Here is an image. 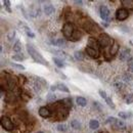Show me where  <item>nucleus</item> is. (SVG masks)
<instances>
[{
  "label": "nucleus",
  "mask_w": 133,
  "mask_h": 133,
  "mask_svg": "<svg viewBox=\"0 0 133 133\" xmlns=\"http://www.w3.org/2000/svg\"><path fill=\"white\" fill-rule=\"evenodd\" d=\"M75 33V29H74V26L71 24V23H66L63 27V35L64 37L71 40V38L73 37V35Z\"/></svg>",
  "instance_id": "nucleus-3"
},
{
  "label": "nucleus",
  "mask_w": 133,
  "mask_h": 133,
  "mask_svg": "<svg viewBox=\"0 0 133 133\" xmlns=\"http://www.w3.org/2000/svg\"><path fill=\"white\" fill-rule=\"evenodd\" d=\"M121 3L123 4L124 8H126V9H132L133 8V0H122Z\"/></svg>",
  "instance_id": "nucleus-20"
},
{
  "label": "nucleus",
  "mask_w": 133,
  "mask_h": 133,
  "mask_svg": "<svg viewBox=\"0 0 133 133\" xmlns=\"http://www.w3.org/2000/svg\"><path fill=\"white\" fill-rule=\"evenodd\" d=\"M98 43H99L100 47L101 48H105V47H108L109 45H111V44H113L114 43V40L110 37V35L107 33H101L98 36Z\"/></svg>",
  "instance_id": "nucleus-2"
},
{
  "label": "nucleus",
  "mask_w": 133,
  "mask_h": 133,
  "mask_svg": "<svg viewBox=\"0 0 133 133\" xmlns=\"http://www.w3.org/2000/svg\"><path fill=\"white\" fill-rule=\"evenodd\" d=\"M0 123H1L2 128H4V129L7 130V131H11V130H14V128H15V125H14L12 121H11L8 117H2Z\"/></svg>",
  "instance_id": "nucleus-4"
},
{
  "label": "nucleus",
  "mask_w": 133,
  "mask_h": 133,
  "mask_svg": "<svg viewBox=\"0 0 133 133\" xmlns=\"http://www.w3.org/2000/svg\"><path fill=\"white\" fill-rule=\"evenodd\" d=\"M52 61H53V63L56 65V66H58V68H61V69H63V68H65L66 65H65V63H64V61H62L61 58H58V57H53L52 58Z\"/></svg>",
  "instance_id": "nucleus-22"
},
{
  "label": "nucleus",
  "mask_w": 133,
  "mask_h": 133,
  "mask_svg": "<svg viewBox=\"0 0 133 133\" xmlns=\"http://www.w3.org/2000/svg\"><path fill=\"white\" fill-rule=\"evenodd\" d=\"M129 17V11L126 8H119L116 11V18L118 21H125Z\"/></svg>",
  "instance_id": "nucleus-5"
},
{
  "label": "nucleus",
  "mask_w": 133,
  "mask_h": 133,
  "mask_svg": "<svg viewBox=\"0 0 133 133\" xmlns=\"http://www.w3.org/2000/svg\"><path fill=\"white\" fill-rule=\"evenodd\" d=\"M27 51H28V53L30 54V56L33 58L36 63L41 64V65H43V66H48L47 61H46L37 50L34 48V46L32 44H27Z\"/></svg>",
  "instance_id": "nucleus-1"
},
{
  "label": "nucleus",
  "mask_w": 133,
  "mask_h": 133,
  "mask_svg": "<svg viewBox=\"0 0 133 133\" xmlns=\"http://www.w3.org/2000/svg\"><path fill=\"white\" fill-rule=\"evenodd\" d=\"M56 89H57L56 85H52V86H51V88H50V90H51V91H55Z\"/></svg>",
  "instance_id": "nucleus-47"
},
{
  "label": "nucleus",
  "mask_w": 133,
  "mask_h": 133,
  "mask_svg": "<svg viewBox=\"0 0 133 133\" xmlns=\"http://www.w3.org/2000/svg\"><path fill=\"white\" fill-rule=\"evenodd\" d=\"M56 129H57V131H59V132H66V125L65 124V123H61V124H58V125H57Z\"/></svg>",
  "instance_id": "nucleus-33"
},
{
  "label": "nucleus",
  "mask_w": 133,
  "mask_h": 133,
  "mask_svg": "<svg viewBox=\"0 0 133 133\" xmlns=\"http://www.w3.org/2000/svg\"><path fill=\"white\" fill-rule=\"evenodd\" d=\"M83 27L87 32H94V31L96 32L98 30V27L92 21H86V22H84Z\"/></svg>",
  "instance_id": "nucleus-8"
},
{
  "label": "nucleus",
  "mask_w": 133,
  "mask_h": 133,
  "mask_svg": "<svg viewBox=\"0 0 133 133\" xmlns=\"http://www.w3.org/2000/svg\"><path fill=\"white\" fill-rule=\"evenodd\" d=\"M99 14H100L101 19H103V21H105V22H109V21H110V10H109V8H108L107 6H104V5L100 6Z\"/></svg>",
  "instance_id": "nucleus-9"
},
{
  "label": "nucleus",
  "mask_w": 133,
  "mask_h": 133,
  "mask_svg": "<svg viewBox=\"0 0 133 133\" xmlns=\"http://www.w3.org/2000/svg\"><path fill=\"white\" fill-rule=\"evenodd\" d=\"M119 117H120L121 119H124V120H125V119H127V118L129 117V115H128L126 112H120V113H119Z\"/></svg>",
  "instance_id": "nucleus-39"
},
{
  "label": "nucleus",
  "mask_w": 133,
  "mask_h": 133,
  "mask_svg": "<svg viewBox=\"0 0 133 133\" xmlns=\"http://www.w3.org/2000/svg\"><path fill=\"white\" fill-rule=\"evenodd\" d=\"M12 49H14V51H16L17 53H21V51H22V44H21V42L18 40L14 44Z\"/></svg>",
  "instance_id": "nucleus-28"
},
{
  "label": "nucleus",
  "mask_w": 133,
  "mask_h": 133,
  "mask_svg": "<svg viewBox=\"0 0 133 133\" xmlns=\"http://www.w3.org/2000/svg\"><path fill=\"white\" fill-rule=\"evenodd\" d=\"M105 102L108 103V105H109L110 108L115 109V104H114V102H113V100H112V98H111V97H109V96H108V98L105 99Z\"/></svg>",
  "instance_id": "nucleus-37"
},
{
  "label": "nucleus",
  "mask_w": 133,
  "mask_h": 133,
  "mask_svg": "<svg viewBox=\"0 0 133 133\" xmlns=\"http://www.w3.org/2000/svg\"><path fill=\"white\" fill-rule=\"evenodd\" d=\"M74 57H75L76 61H79V62L83 61L84 59L83 52H82V51H75V53H74Z\"/></svg>",
  "instance_id": "nucleus-25"
},
{
  "label": "nucleus",
  "mask_w": 133,
  "mask_h": 133,
  "mask_svg": "<svg viewBox=\"0 0 133 133\" xmlns=\"http://www.w3.org/2000/svg\"><path fill=\"white\" fill-rule=\"evenodd\" d=\"M34 88H35V91H36V92H38V93H40V92L43 90L42 85L39 83V80L35 82V84H34Z\"/></svg>",
  "instance_id": "nucleus-31"
},
{
  "label": "nucleus",
  "mask_w": 133,
  "mask_h": 133,
  "mask_svg": "<svg viewBox=\"0 0 133 133\" xmlns=\"http://www.w3.org/2000/svg\"><path fill=\"white\" fill-rule=\"evenodd\" d=\"M94 107H96V108H97L99 111H101V108H100V105H99V102L95 101V102H94Z\"/></svg>",
  "instance_id": "nucleus-46"
},
{
  "label": "nucleus",
  "mask_w": 133,
  "mask_h": 133,
  "mask_svg": "<svg viewBox=\"0 0 133 133\" xmlns=\"http://www.w3.org/2000/svg\"><path fill=\"white\" fill-rule=\"evenodd\" d=\"M98 92H99L100 96H101V97H102L104 100L108 98V94H107V92H105V91H103V90H101V89H100Z\"/></svg>",
  "instance_id": "nucleus-41"
},
{
  "label": "nucleus",
  "mask_w": 133,
  "mask_h": 133,
  "mask_svg": "<svg viewBox=\"0 0 133 133\" xmlns=\"http://www.w3.org/2000/svg\"><path fill=\"white\" fill-rule=\"evenodd\" d=\"M128 69H129V71L133 73V62H131L130 64H129V66H128Z\"/></svg>",
  "instance_id": "nucleus-44"
},
{
  "label": "nucleus",
  "mask_w": 133,
  "mask_h": 133,
  "mask_svg": "<svg viewBox=\"0 0 133 133\" xmlns=\"http://www.w3.org/2000/svg\"><path fill=\"white\" fill-rule=\"evenodd\" d=\"M17 100V96L14 94V93H8L6 96H5V98H4V101L5 102H7V103H12L14 101H16Z\"/></svg>",
  "instance_id": "nucleus-18"
},
{
  "label": "nucleus",
  "mask_w": 133,
  "mask_h": 133,
  "mask_svg": "<svg viewBox=\"0 0 133 133\" xmlns=\"http://www.w3.org/2000/svg\"><path fill=\"white\" fill-rule=\"evenodd\" d=\"M76 101H77V104H78V105H80V107H85V105H86V103H87V100L85 99L84 97H82V96L77 97Z\"/></svg>",
  "instance_id": "nucleus-29"
},
{
  "label": "nucleus",
  "mask_w": 133,
  "mask_h": 133,
  "mask_svg": "<svg viewBox=\"0 0 133 133\" xmlns=\"http://www.w3.org/2000/svg\"><path fill=\"white\" fill-rule=\"evenodd\" d=\"M118 119H116L115 117H109L108 119H107V124H111V125H114L115 123H116V121Z\"/></svg>",
  "instance_id": "nucleus-35"
},
{
  "label": "nucleus",
  "mask_w": 133,
  "mask_h": 133,
  "mask_svg": "<svg viewBox=\"0 0 133 133\" xmlns=\"http://www.w3.org/2000/svg\"><path fill=\"white\" fill-rule=\"evenodd\" d=\"M115 86H116L117 88H122V87H123V83L118 82V83H115Z\"/></svg>",
  "instance_id": "nucleus-45"
},
{
  "label": "nucleus",
  "mask_w": 133,
  "mask_h": 133,
  "mask_svg": "<svg viewBox=\"0 0 133 133\" xmlns=\"http://www.w3.org/2000/svg\"><path fill=\"white\" fill-rule=\"evenodd\" d=\"M4 5H5L6 9H7L9 12H11V10H10V1H8V0H4Z\"/></svg>",
  "instance_id": "nucleus-40"
},
{
  "label": "nucleus",
  "mask_w": 133,
  "mask_h": 133,
  "mask_svg": "<svg viewBox=\"0 0 133 133\" xmlns=\"http://www.w3.org/2000/svg\"><path fill=\"white\" fill-rule=\"evenodd\" d=\"M51 44L53 46H57V47H65L66 46V40L64 38L53 39V40H51Z\"/></svg>",
  "instance_id": "nucleus-13"
},
{
  "label": "nucleus",
  "mask_w": 133,
  "mask_h": 133,
  "mask_svg": "<svg viewBox=\"0 0 133 133\" xmlns=\"http://www.w3.org/2000/svg\"><path fill=\"white\" fill-rule=\"evenodd\" d=\"M19 26L24 29V31H25V33L27 34V36L28 37H30V38H35V34L33 33V31L27 26V25H25V24H23V23H19Z\"/></svg>",
  "instance_id": "nucleus-15"
},
{
  "label": "nucleus",
  "mask_w": 133,
  "mask_h": 133,
  "mask_svg": "<svg viewBox=\"0 0 133 133\" xmlns=\"http://www.w3.org/2000/svg\"><path fill=\"white\" fill-rule=\"evenodd\" d=\"M47 99L49 100V101H53V100L56 99V95H55V94H49V95L47 96Z\"/></svg>",
  "instance_id": "nucleus-42"
},
{
  "label": "nucleus",
  "mask_w": 133,
  "mask_h": 133,
  "mask_svg": "<svg viewBox=\"0 0 133 133\" xmlns=\"http://www.w3.org/2000/svg\"><path fill=\"white\" fill-rule=\"evenodd\" d=\"M17 79L14 76H8L7 75V79H6V87L9 91H14V89L17 87Z\"/></svg>",
  "instance_id": "nucleus-7"
},
{
  "label": "nucleus",
  "mask_w": 133,
  "mask_h": 133,
  "mask_svg": "<svg viewBox=\"0 0 133 133\" xmlns=\"http://www.w3.org/2000/svg\"><path fill=\"white\" fill-rule=\"evenodd\" d=\"M114 126L116 127L117 129H121V130H124L126 128V124L121 120H117L116 123L114 124Z\"/></svg>",
  "instance_id": "nucleus-23"
},
{
  "label": "nucleus",
  "mask_w": 133,
  "mask_h": 133,
  "mask_svg": "<svg viewBox=\"0 0 133 133\" xmlns=\"http://www.w3.org/2000/svg\"><path fill=\"white\" fill-rule=\"evenodd\" d=\"M54 11H55V8H54V6L52 4H46V5H44V14L45 15L51 16V15L54 14Z\"/></svg>",
  "instance_id": "nucleus-16"
},
{
  "label": "nucleus",
  "mask_w": 133,
  "mask_h": 133,
  "mask_svg": "<svg viewBox=\"0 0 133 133\" xmlns=\"http://www.w3.org/2000/svg\"><path fill=\"white\" fill-rule=\"evenodd\" d=\"M81 34L79 33V31H75V33H74V35H73V37L71 38V41H78V40H80L81 39Z\"/></svg>",
  "instance_id": "nucleus-32"
},
{
  "label": "nucleus",
  "mask_w": 133,
  "mask_h": 133,
  "mask_svg": "<svg viewBox=\"0 0 133 133\" xmlns=\"http://www.w3.org/2000/svg\"><path fill=\"white\" fill-rule=\"evenodd\" d=\"M85 51H86V53H87L90 57H92V58H97V57L99 56V50L91 48V47H89V46H86Z\"/></svg>",
  "instance_id": "nucleus-11"
},
{
  "label": "nucleus",
  "mask_w": 133,
  "mask_h": 133,
  "mask_svg": "<svg viewBox=\"0 0 133 133\" xmlns=\"http://www.w3.org/2000/svg\"><path fill=\"white\" fill-rule=\"evenodd\" d=\"M132 79H133V77L131 74L126 73V74H124V76H123V80H124L125 82H131Z\"/></svg>",
  "instance_id": "nucleus-34"
},
{
  "label": "nucleus",
  "mask_w": 133,
  "mask_h": 133,
  "mask_svg": "<svg viewBox=\"0 0 133 133\" xmlns=\"http://www.w3.org/2000/svg\"><path fill=\"white\" fill-rule=\"evenodd\" d=\"M71 126H72V128L78 130V129L81 128V123H80L78 120L75 119V120H72V122H71Z\"/></svg>",
  "instance_id": "nucleus-26"
},
{
  "label": "nucleus",
  "mask_w": 133,
  "mask_h": 133,
  "mask_svg": "<svg viewBox=\"0 0 133 133\" xmlns=\"http://www.w3.org/2000/svg\"><path fill=\"white\" fill-rule=\"evenodd\" d=\"M56 87H57V90H59V91H63V92H66V93H69V92H70L69 88L66 87L65 84L58 83L57 85H56Z\"/></svg>",
  "instance_id": "nucleus-27"
},
{
  "label": "nucleus",
  "mask_w": 133,
  "mask_h": 133,
  "mask_svg": "<svg viewBox=\"0 0 133 133\" xmlns=\"http://www.w3.org/2000/svg\"><path fill=\"white\" fill-rule=\"evenodd\" d=\"M125 101H126V103H127V104L132 103V102H133V93L128 94V95L126 96V98H125Z\"/></svg>",
  "instance_id": "nucleus-36"
},
{
  "label": "nucleus",
  "mask_w": 133,
  "mask_h": 133,
  "mask_svg": "<svg viewBox=\"0 0 133 133\" xmlns=\"http://www.w3.org/2000/svg\"><path fill=\"white\" fill-rule=\"evenodd\" d=\"M89 127L92 129V130H96L98 127H99V122L97 120H90L89 122Z\"/></svg>",
  "instance_id": "nucleus-24"
},
{
  "label": "nucleus",
  "mask_w": 133,
  "mask_h": 133,
  "mask_svg": "<svg viewBox=\"0 0 133 133\" xmlns=\"http://www.w3.org/2000/svg\"><path fill=\"white\" fill-rule=\"evenodd\" d=\"M74 3L77 4V5H82V4H83V1H82V0H75Z\"/></svg>",
  "instance_id": "nucleus-43"
},
{
  "label": "nucleus",
  "mask_w": 133,
  "mask_h": 133,
  "mask_svg": "<svg viewBox=\"0 0 133 133\" xmlns=\"http://www.w3.org/2000/svg\"><path fill=\"white\" fill-rule=\"evenodd\" d=\"M10 65L11 66H14V68H16V69H18V70H25L26 68L23 66V65H18V64H16V63H10Z\"/></svg>",
  "instance_id": "nucleus-38"
},
{
  "label": "nucleus",
  "mask_w": 133,
  "mask_h": 133,
  "mask_svg": "<svg viewBox=\"0 0 133 133\" xmlns=\"http://www.w3.org/2000/svg\"><path fill=\"white\" fill-rule=\"evenodd\" d=\"M61 102H62V104L68 109V110H70L72 107H73V103H72V99L70 98V97H66V98H64L63 100H61Z\"/></svg>",
  "instance_id": "nucleus-17"
},
{
  "label": "nucleus",
  "mask_w": 133,
  "mask_h": 133,
  "mask_svg": "<svg viewBox=\"0 0 133 133\" xmlns=\"http://www.w3.org/2000/svg\"><path fill=\"white\" fill-rule=\"evenodd\" d=\"M12 59L14 61H17V62H22V61L25 59V57H24L23 53H16V54L12 55Z\"/></svg>",
  "instance_id": "nucleus-30"
},
{
  "label": "nucleus",
  "mask_w": 133,
  "mask_h": 133,
  "mask_svg": "<svg viewBox=\"0 0 133 133\" xmlns=\"http://www.w3.org/2000/svg\"><path fill=\"white\" fill-rule=\"evenodd\" d=\"M87 44H88L87 46H89L91 48H94V49L96 50H98L100 47L99 43H98V40H95V38H89Z\"/></svg>",
  "instance_id": "nucleus-12"
},
{
  "label": "nucleus",
  "mask_w": 133,
  "mask_h": 133,
  "mask_svg": "<svg viewBox=\"0 0 133 133\" xmlns=\"http://www.w3.org/2000/svg\"><path fill=\"white\" fill-rule=\"evenodd\" d=\"M36 133H44V132H42V131H38V132H36Z\"/></svg>",
  "instance_id": "nucleus-48"
},
{
  "label": "nucleus",
  "mask_w": 133,
  "mask_h": 133,
  "mask_svg": "<svg viewBox=\"0 0 133 133\" xmlns=\"http://www.w3.org/2000/svg\"><path fill=\"white\" fill-rule=\"evenodd\" d=\"M119 58H120V61H122V62H127V61H129V59H130V49L124 48V49L120 52Z\"/></svg>",
  "instance_id": "nucleus-10"
},
{
  "label": "nucleus",
  "mask_w": 133,
  "mask_h": 133,
  "mask_svg": "<svg viewBox=\"0 0 133 133\" xmlns=\"http://www.w3.org/2000/svg\"><path fill=\"white\" fill-rule=\"evenodd\" d=\"M120 49V45L114 41V43L112 44V47H111V49H110V53H111V55H115L118 53V51Z\"/></svg>",
  "instance_id": "nucleus-19"
},
{
  "label": "nucleus",
  "mask_w": 133,
  "mask_h": 133,
  "mask_svg": "<svg viewBox=\"0 0 133 133\" xmlns=\"http://www.w3.org/2000/svg\"><path fill=\"white\" fill-rule=\"evenodd\" d=\"M39 115L42 118H49L51 113H50V110L46 107H41L39 109Z\"/></svg>",
  "instance_id": "nucleus-14"
},
{
  "label": "nucleus",
  "mask_w": 133,
  "mask_h": 133,
  "mask_svg": "<svg viewBox=\"0 0 133 133\" xmlns=\"http://www.w3.org/2000/svg\"><path fill=\"white\" fill-rule=\"evenodd\" d=\"M39 12H40V9H39V6H36V5H33L30 9V16L36 17L39 16Z\"/></svg>",
  "instance_id": "nucleus-21"
},
{
  "label": "nucleus",
  "mask_w": 133,
  "mask_h": 133,
  "mask_svg": "<svg viewBox=\"0 0 133 133\" xmlns=\"http://www.w3.org/2000/svg\"><path fill=\"white\" fill-rule=\"evenodd\" d=\"M59 103H61V107L56 110V116H57V119H58V120H64V119H66V117H68L69 110L66 109V108L62 104L61 101H59Z\"/></svg>",
  "instance_id": "nucleus-6"
}]
</instances>
